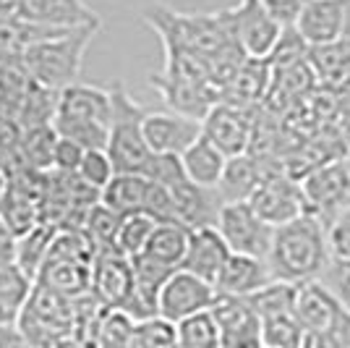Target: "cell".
<instances>
[{"label": "cell", "mask_w": 350, "mask_h": 348, "mask_svg": "<svg viewBox=\"0 0 350 348\" xmlns=\"http://www.w3.org/2000/svg\"><path fill=\"white\" fill-rule=\"evenodd\" d=\"M58 129L55 126H37V129H24L21 136V160L31 171H53V155L58 145Z\"/></svg>", "instance_id": "obj_29"}, {"label": "cell", "mask_w": 350, "mask_h": 348, "mask_svg": "<svg viewBox=\"0 0 350 348\" xmlns=\"http://www.w3.org/2000/svg\"><path fill=\"white\" fill-rule=\"evenodd\" d=\"M308 210L314 215H319L327 225L340 215L350 210V165L348 158L332 160L327 165L317 168L314 173H308L304 181Z\"/></svg>", "instance_id": "obj_7"}, {"label": "cell", "mask_w": 350, "mask_h": 348, "mask_svg": "<svg viewBox=\"0 0 350 348\" xmlns=\"http://www.w3.org/2000/svg\"><path fill=\"white\" fill-rule=\"evenodd\" d=\"M97 32L100 27H76L53 40L27 47L21 58L27 63L31 79L55 92H63L66 87L76 84L81 63H84V53Z\"/></svg>", "instance_id": "obj_3"}, {"label": "cell", "mask_w": 350, "mask_h": 348, "mask_svg": "<svg viewBox=\"0 0 350 348\" xmlns=\"http://www.w3.org/2000/svg\"><path fill=\"white\" fill-rule=\"evenodd\" d=\"M348 165H350V155H348Z\"/></svg>", "instance_id": "obj_45"}, {"label": "cell", "mask_w": 350, "mask_h": 348, "mask_svg": "<svg viewBox=\"0 0 350 348\" xmlns=\"http://www.w3.org/2000/svg\"><path fill=\"white\" fill-rule=\"evenodd\" d=\"M165 186L173 194L175 212H178V220L183 225H189L191 231H196V228H217L219 212L225 207V199L219 197L217 189L196 186L193 181H189V175L183 171L175 175L173 181H167Z\"/></svg>", "instance_id": "obj_14"}, {"label": "cell", "mask_w": 350, "mask_h": 348, "mask_svg": "<svg viewBox=\"0 0 350 348\" xmlns=\"http://www.w3.org/2000/svg\"><path fill=\"white\" fill-rule=\"evenodd\" d=\"M191 228L183 223H160L149 244H146L144 254L149 260L160 262L170 270H180L183 257H186V249H189Z\"/></svg>", "instance_id": "obj_27"}, {"label": "cell", "mask_w": 350, "mask_h": 348, "mask_svg": "<svg viewBox=\"0 0 350 348\" xmlns=\"http://www.w3.org/2000/svg\"><path fill=\"white\" fill-rule=\"evenodd\" d=\"M308 333L298 322L295 312L272 314L262 319V343L264 348H304Z\"/></svg>", "instance_id": "obj_31"}, {"label": "cell", "mask_w": 350, "mask_h": 348, "mask_svg": "<svg viewBox=\"0 0 350 348\" xmlns=\"http://www.w3.org/2000/svg\"><path fill=\"white\" fill-rule=\"evenodd\" d=\"M133 286L136 277L131 257L120 254L118 249H100L92 270V293L97 301L107 309H126L133 296Z\"/></svg>", "instance_id": "obj_11"}, {"label": "cell", "mask_w": 350, "mask_h": 348, "mask_svg": "<svg viewBox=\"0 0 350 348\" xmlns=\"http://www.w3.org/2000/svg\"><path fill=\"white\" fill-rule=\"evenodd\" d=\"M123 215H118L116 210H110L107 204L97 202L89 210V218L84 223V233L89 236V241L100 249H116L118 228H120Z\"/></svg>", "instance_id": "obj_35"}, {"label": "cell", "mask_w": 350, "mask_h": 348, "mask_svg": "<svg viewBox=\"0 0 350 348\" xmlns=\"http://www.w3.org/2000/svg\"><path fill=\"white\" fill-rule=\"evenodd\" d=\"M146 194H149V178L139 173H116V178L107 184L100 194V202L116 210L118 215H133L144 212Z\"/></svg>", "instance_id": "obj_26"}, {"label": "cell", "mask_w": 350, "mask_h": 348, "mask_svg": "<svg viewBox=\"0 0 350 348\" xmlns=\"http://www.w3.org/2000/svg\"><path fill=\"white\" fill-rule=\"evenodd\" d=\"M319 283L335 296V301L350 314V260L332 257L327 270L319 275Z\"/></svg>", "instance_id": "obj_38"}, {"label": "cell", "mask_w": 350, "mask_h": 348, "mask_svg": "<svg viewBox=\"0 0 350 348\" xmlns=\"http://www.w3.org/2000/svg\"><path fill=\"white\" fill-rule=\"evenodd\" d=\"M212 314L222 333V348H264L262 319L248 299L217 293Z\"/></svg>", "instance_id": "obj_13"}, {"label": "cell", "mask_w": 350, "mask_h": 348, "mask_svg": "<svg viewBox=\"0 0 350 348\" xmlns=\"http://www.w3.org/2000/svg\"><path fill=\"white\" fill-rule=\"evenodd\" d=\"M110 100H113V121H110L107 155L113 158L116 173L146 175V168L154 158V152L144 139L146 110L129 95L120 79L110 87Z\"/></svg>", "instance_id": "obj_4"}, {"label": "cell", "mask_w": 350, "mask_h": 348, "mask_svg": "<svg viewBox=\"0 0 350 348\" xmlns=\"http://www.w3.org/2000/svg\"><path fill=\"white\" fill-rule=\"evenodd\" d=\"M8 184H11V175L5 171V165L0 162V199H3V194L8 191Z\"/></svg>", "instance_id": "obj_44"}, {"label": "cell", "mask_w": 350, "mask_h": 348, "mask_svg": "<svg viewBox=\"0 0 350 348\" xmlns=\"http://www.w3.org/2000/svg\"><path fill=\"white\" fill-rule=\"evenodd\" d=\"M272 283H275V275H272V267L267 260L248 257V254H230L222 273H219L217 283H215V288H217V293H225V296L248 299V296L259 293Z\"/></svg>", "instance_id": "obj_19"}, {"label": "cell", "mask_w": 350, "mask_h": 348, "mask_svg": "<svg viewBox=\"0 0 350 348\" xmlns=\"http://www.w3.org/2000/svg\"><path fill=\"white\" fill-rule=\"evenodd\" d=\"M113 121L110 89L92 84H71L60 92L55 129L60 136H68L84 149H107Z\"/></svg>", "instance_id": "obj_2"}, {"label": "cell", "mask_w": 350, "mask_h": 348, "mask_svg": "<svg viewBox=\"0 0 350 348\" xmlns=\"http://www.w3.org/2000/svg\"><path fill=\"white\" fill-rule=\"evenodd\" d=\"M228 16L233 24L235 40L248 58H269L272 55L285 27L269 14L264 0H241L238 5L228 8Z\"/></svg>", "instance_id": "obj_6"}, {"label": "cell", "mask_w": 350, "mask_h": 348, "mask_svg": "<svg viewBox=\"0 0 350 348\" xmlns=\"http://www.w3.org/2000/svg\"><path fill=\"white\" fill-rule=\"evenodd\" d=\"M308 0H264V5L269 8V14L278 18L282 27H295L301 11L306 8Z\"/></svg>", "instance_id": "obj_41"}, {"label": "cell", "mask_w": 350, "mask_h": 348, "mask_svg": "<svg viewBox=\"0 0 350 348\" xmlns=\"http://www.w3.org/2000/svg\"><path fill=\"white\" fill-rule=\"evenodd\" d=\"M350 21V0H308L295 21V32L308 47L335 42Z\"/></svg>", "instance_id": "obj_15"}, {"label": "cell", "mask_w": 350, "mask_h": 348, "mask_svg": "<svg viewBox=\"0 0 350 348\" xmlns=\"http://www.w3.org/2000/svg\"><path fill=\"white\" fill-rule=\"evenodd\" d=\"M269 267L275 280L282 283H308L319 280V275L332 262V247H329V228L327 223L306 212L288 225L275 228L272 251H269Z\"/></svg>", "instance_id": "obj_1"}, {"label": "cell", "mask_w": 350, "mask_h": 348, "mask_svg": "<svg viewBox=\"0 0 350 348\" xmlns=\"http://www.w3.org/2000/svg\"><path fill=\"white\" fill-rule=\"evenodd\" d=\"M21 136H24V129L18 126V121L0 113V162L5 165L8 175H14L18 168H24Z\"/></svg>", "instance_id": "obj_37"}, {"label": "cell", "mask_w": 350, "mask_h": 348, "mask_svg": "<svg viewBox=\"0 0 350 348\" xmlns=\"http://www.w3.org/2000/svg\"><path fill=\"white\" fill-rule=\"evenodd\" d=\"M79 178L103 194L105 186L116 178V165H113V158L107 155V149H87V155L79 165Z\"/></svg>", "instance_id": "obj_36"}, {"label": "cell", "mask_w": 350, "mask_h": 348, "mask_svg": "<svg viewBox=\"0 0 350 348\" xmlns=\"http://www.w3.org/2000/svg\"><path fill=\"white\" fill-rule=\"evenodd\" d=\"M202 134L228 158L246 155L254 142V110L219 100L202 121Z\"/></svg>", "instance_id": "obj_10"}, {"label": "cell", "mask_w": 350, "mask_h": 348, "mask_svg": "<svg viewBox=\"0 0 350 348\" xmlns=\"http://www.w3.org/2000/svg\"><path fill=\"white\" fill-rule=\"evenodd\" d=\"M58 233H60V225H55V223H37L29 233H24L21 238H16L14 262L31 280H37V275H40V270H42V264L47 260L53 244H55Z\"/></svg>", "instance_id": "obj_25"}, {"label": "cell", "mask_w": 350, "mask_h": 348, "mask_svg": "<svg viewBox=\"0 0 350 348\" xmlns=\"http://www.w3.org/2000/svg\"><path fill=\"white\" fill-rule=\"evenodd\" d=\"M175 327H178V348H222V333L212 309L180 319Z\"/></svg>", "instance_id": "obj_30"}, {"label": "cell", "mask_w": 350, "mask_h": 348, "mask_svg": "<svg viewBox=\"0 0 350 348\" xmlns=\"http://www.w3.org/2000/svg\"><path fill=\"white\" fill-rule=\"evenodd\" d=\"M31 288H34V280L16 262L0 264V327L18 325Z\"/></svg>", "instance_id": "obj_24"}, {"label": "cell", "mask_w": 350, "mask_h": 348, "mask_svg": "<svg viewBox=\"0 0 350 348\" xmlns=\"http://www.w3.org/2000/svg\"><path fill=\"white\" fill-rule=\"evenodd\" d=\"M275 173H282V171L264 168L262 155L246 152V155H238V158L228 160V168H225V175L219 181L217 191L225 202H248L254 197V191Z\"/></svg>", "instance_id": "obj_21"}, {"label": "cell", "mask_w": 350, "mask_h": 348, "mask_svg": "<svg viewBox=\"0 0 350 348\" xmlns=\"http://www.w3.org/2000/svg\"><path fill=\"white\" fill-rule=\"evenodd\" d=\"M217 231L222 233L233 254L269 260L275 228L259 218L248 202H225L217 220Z\"/></svg>", "instance_id": "obj_5"}, {"label": "cell", "mask_w": 350, "mask_h": 348, "mask_svg": "<svg viewBox=\"0 0 350 348\" xmlns=\"http://www.w3.org/2000/svg\"><path fill=\"white\" fill-rule=\"evenodd\" d=\"M329 247H332V257L340 260H350V210L340 212L329 225Z\"/></svg>", "instance_id": "obj_40"}, {"label": "cell", "mask_w": 350, "mask_h": 348, "mask_svg": "<svg viewBox=\"0 0 350 348\" xmlns=\"http://www.w3.org/2000/svg\"><path fill=\"white\" fill-rule=\"evenodd\" d=\"M0 348H34L27 333L18 325H5L0 327Z\"/></svg>", "instance_id": "obj_42"}, {"label": "cell", "mask_w": 350, "mask_h": 348, "mask_svg": "<svg viewBox=\"0 0 350 348\" xmlns=\"http://www.w3.org/2000/svg\"><path fill=\"white\" fill-rule=\"evenodd\" d=\"M14 14L29 21L76 29V27H100V14H94L84 0H14Z\"/></svg>", "instance_id": "obj_17"}, {"label": "cell", "mask_w": 350, "mask_h": 348, "mask_svg": "<svg viewBox=\"0 0 350 348\" xmlns=\"http://www.w3.org/2000/svg\"><path fill=\"white\" fill-rule=\"evenodd\" d=\"M215 301H217V288L212 283H206L186 270H175L160 290L157 312H160V317L178 325L180 319L193 317L199 312H209Z\"/></svg>", "instance_id": "obj_9"}, {"label": "cell", "mask_w": 350, "mask_h": 348, "mask_svg": "<svg viewBox=\"0 0 350 348\" xmlns=\"http://www.w3.org/2000/svg\"><path fill=\"white\" fill-rule=\"evenodd\" d=\"M342 312L345 309L337 304L335 296L324 288L319 280L298 283V288H295V317L308 335L327 338L337 325V319L342 317Z\"/></svg>", "instance_id": "obj_16"}, {"label": "cell", "mask_w": 350, "mask_h": 348, "mask_svg": "<svg viewBox=\"0 0 350 348\" xmlns=\"http://www.w3.org/2000/svg\"><path fill=\"white\" fill-rule=\"evenodd\" d=\"M136 319L123 309H105L94 325V348H129Z\"/></svg>", "instance_id": "obj_32"}, {"label": "cell", "mask_w": 350, "mask_h": 348, "mask_svg": "<svg viewBox=\"0 0 350 348\" xmlns=\"http://www.w3.org/2000/svg\"><path fill=\"white\" fill-rule=\"evenodd\" d=\"M58 100L60 92L42 87L40 82H31L29 95L24 100V108L18 113V126L21 129H37V126H55L58 116Z\"/></svg>", "instance_id": "obj_28"}, {"label": "cell", "mask_w": 350, "mask_h": 348, "mask_svg": "<svg viewBox=\"0 0 350 348\" xmlns=\"http://www.w3.org/2000/svg\"><path fill=\"white\" fill-rule=\"evenodd\" d=\"M199 136H202L199 118L180 116L175 110H146L144 139L154 155L180 158Z\"/></svg>", "instance_id": "obj_12"}, {"label": "cell", "mask_w": 350, "mask_h": 348, "mask_svg": "<svg viewBox=\"0 0 350 348\" xmlns=\"http://www.w3.org/2000/svg\"><path fill=\"white\" fill-rule=\"evenodd\" d=\"M129 348H178V327L165 317H146L133 325Z\"/></svg>", "instance_id": "obj_34"}, {"label": "cell", "mask_w": 350, "mask_h": 348, "mask_svg": "<svg viewBox=\"0 0 350 348\" xmlns=\"http://www.w3.org/2000/svg\"><path fill=\"white\" fill-rule=\"evenodd\" d=\"M230 254L233 251H230L228 241L222 238V233L217 228H196V231H191L189 249H186L180 270L193 273L196 277L215 286Z\"/></svg>", "instance_id": "obj_18"}, {"label": "cell", "mask_w": 350, "mask_h": 348, "mask_svg": "<svg viewBox=\"0 0 350 348\" xmlns=\"http://www.w3.org/2000/svg\"><path fill=\"white\" fill-rule=\"evenodd\" d=\"M87 155V149L73 142L68 136H58V145H55V155H53V171L60 173H79V165Z\"/></svg>", "instance_id": "obj_39"}, {"label": "cell", "mask_w": 350, "mask_h": 348, "mask_svg": "<svg viewBox=\"0 0 350 348\" xmlns=\"http://www.w3.org/2000/svg\"><path fill=\"white\" fill-rule=\"evenodd\" d=\"M14 254H16L14 233L5 228V223L0 218V264H3V262H14Z\"/></svg>", "instance_id": "obj_43"}, {"label": "cell", "mask_w": 350, "mask_h": 348, "mask_svg": "<svg viewBox=\"0 0 350 348\" xmlns=\"http://www.w3.org/2000/svg\"><path fill=\"white\" fill-rule=\"evenodd\" d=\"M272 87V63L269 58H246L235 79L222 89V102H230L243 110H256Z\"/></svg>", "instance_id": "obj_20"}, {"label": "cell", "mask_w": 350, "mask_h": 348, "mask_svg": "<svg viewBox=\"0 0 350 348\" xmlns=\"http://www.w3.org/2000/svg\"><path fill=\"white\" fill-rule=\"evenodd\" d=\"M308 63L317 73V79L327 84H345L350 82V21L342 37H337L335 42L319 45V47H308Z\"/></svg>", "instance_id": "obj_23"}, {"label": "cell", "mask_w": 350, "mask_h": 348, "mask_svg": "<svg viewBox=\"0 0 350 348\" xmlns=\"http://www.w3.org/2000/svg\"><path fill=\"white\" fill-rule=\"evenodd\" d=\"M160 223L146 215V212H133V215H126L120 220V228H118V238H116V249L126 257H139L144 254L146 244L152 238V233Z\"/></svg>", "instance_id": "obj_33"}, {"label": "cell", "mask_w": 350, "mask_h": 348, "mask_svg": "<svg viewBox=\"0 0 350 348\" xmlns=\"http://www.w3.org/2000/svg\"><path fill=\"white\" fill-rule=\"evenodd\" d=\"M248 204L256 210V215L267 220L272 228L288 225L301 215L311 212L308 210V199L304 184L291 178L288 173H275L264 181L259 189L254 191V197Z\"/></svg>", "instance_id": "obj_8"}, {"label": "cell", "mask_w": 350, "mask_h": 348, "mask_svg": "<svg viewBox=\"0 0 350 348\" xmlns=\"http://www.w3.org/2000/svg\"><path fill=\"white\" fill-rule=\"evenodd\" d=\"M228 155L217 149L206 139L204 134L193 142V145L180 155V165H183V173L189 175V181H193L196 186H204V189H217L225 168H228Z\"/></svg>", "instance_id": "obj_22"}]
</instances>
